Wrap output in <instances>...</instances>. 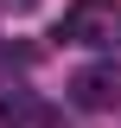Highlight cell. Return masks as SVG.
<instances>
[{"instance_id": "1", "label": "cell", "mask_w": 121, "mask_h": 128, "mask_svg": "<svg viewBox=\"0 0 121 128\" xmlns=\"http://www.w3.org/2000/svg\"><path fill=\"white\" fill-rule=\"evenodd\" d=\"M58 38L83 51H121V6L115 0H70L58 19Z\"/></svg>"}, {"instance_id": "4", "label": "cell", "mask_w": 121, "mask_h": 128, "mask_svg": "<svg viewBox=\"0 0 121 128\" xmlns=\"http://www.w3.org/2000/svg\"><path fill=\"white\" fill-rule=\"evenodd\" d=\"M26 6H32V0H0V13H26Z\"/></svg>"}, {"instance_id": "2", "label": "cell", "mask_w": 121, "mask_h": 128, "mask_svg": "<svg viewBox=\"0 0 121 128\" xmlns=\"http://www.w3.org/2000/svg\"><path fill=\"white\" fill-rule=\"evenodd\" d=\"M70 102H76V109H89V115L121 109V64H115V58H102V64H83V70L70 77Z\"/></svg>"}, {"instance_id": "3", "label": "cell", "mask_w": 121, "mask_h": 128, "mask_svg": "<svg viewBox=\"0 0 121 128\" xmlns=\"http://www.w3.org/2000/svg\"><path fill=\"white\" fill-rule=\"evenodd\" d=\"M0 128H58V109L32 90H0Z\"/></svg>"}]
</instances>
